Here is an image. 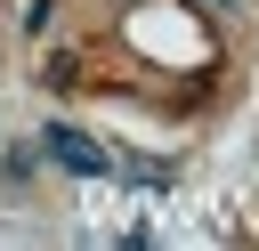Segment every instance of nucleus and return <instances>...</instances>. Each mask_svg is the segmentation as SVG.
Returning <instances> with one entry per match:
<instances>
[{
  "mask_svg": "<svg viewBox=\"0 0 259 251\" xmlns=\"http://www.w3.org/2000/svg\"><path fill=\"white\" fill-rule=\"evenodd\" d=\"M40 146H49L65 170H81V178H105V170H113V154H105V146H89L81 130H40Z\"/></svg>",
  "mask_w": 259,
  "mask_h": 251,
  "instance_id": "obj_1",
  "label": "nucleus"
}]
</instances>
